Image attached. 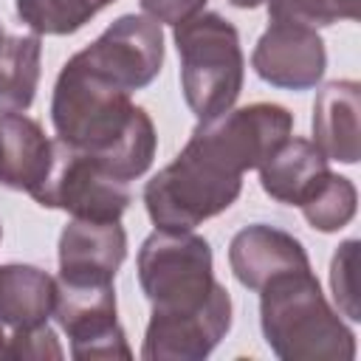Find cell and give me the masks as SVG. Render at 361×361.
Listing matches in <instances>:
<instances>
[{
	"label": "cell",
	"mask_w": 361,
	"mask_h": 361,
	"mask_svg": "<svg viewBox=\"0 0 361 361\" xmlns=\"http://www.w3.org/2000/svg\"><path fill=\"white\" fill-rule=\"evenodd\" d=\"M231 327V296L223 285L214 288L209 302L186 313L149 316L141 358L144 361H203Z\"/></svg>",
	"instance_id": "9"
},
{
	"label": "cell",
	"mask_w": 361,
	"mask_h": 361,
	"mask_svg": "<svg viewBox=\"0 0 361 361\" xmlns=\"http://www.w3.org/2000/svg\"><path fill=\"white\" fill-rule=\"evenodd\" d=\"M3 37H6V31H3V25H0V42H3Z\"/></svg>",
	"instance_id": "26"
},
{
	"label": "cell",
	"mask_w": 361,
	"mask_h": 361,
	"mask_svg": "<svg viewBox=\"0 0 361 361\" xmlns=\"http://www.w3.org/2000/svg\"><path fill=\"white\" fill-rule=\"evenodd\" d=\"M228 3L237 8H257V6H265L268 0H228Z\"/></svg>",
	"instance_id": "24"
},
{
	"label": "cell",
	"mask_w": 361,
	"mask_h": 361,
	"mask_svg": "<svg viewBox=\"0 0 361 361\" xmlns=\"http://www.w3.org/2000/svg\"><path fill=\"white\" fill-rule=\"evenodd\" d=\"M330 178L324 152L307 141L288 135L259 166V186L279 203L302 206L307 203Z\"/></svg>",
	"instance_id": "14"
},
{
	"label": "cell",
	"mask_w": 361,
	"mask_h": 361,
	"mask_svg": "<svg viewBox=\"0 0 361 361\" xmlns=\"http://www.w3.org/2000/svg\"><path fill=\"white\" fill-rule=\"evenodd\" d=\"M355 259H358V240H344L330 262V288H333V299L338 305V310L350 319L358 322L361 319V307H358V285H355Z\"/></svg>",
	"instance_id": "21"
},
{
	"label": "cell",
	"mask_w": 361,
	"mask_h": 361,
	"mask_svg": "<svg viewBox=\"0 0 361 361\" xmlns=\"http://www.w3.org/2000/svg\"><path fill=\"white\" fill-rule=\"evenodd\" d=\"M138 282L155 313H186L209 302L214 257L209 240L195 231L155 228L138 248Z\"/></svg>",
	"instance_id": "5"
},
{
	"label": "cell",
	"mask_w": 361,
	"mask_h": 361,
	"mask_svg": "<svg viewBox=\"0 0 361 361\" xmlns=\"http://www.w3.org/2000/svg\"><path fill=\"white\" fill-rule=\"evenodd\" d=\"M259 327L282 361H353L355 336L324 299L313 271H288L259 290Z\"/></svg>",
	"instance_id": "3"
},
{
	"label": "cell",
	"mask_w": 361,
	"mask_h": 361,
	"mask_svg": "<svg viewBox=\"0 0 361 361\" xmlns=\"http://www.w3.org/2000/svg\"><path fill=\"white\" fill-rule=\"evenodd\" d=\"M51 121L62 144L90 155L110 175L130 183L141 178L158 147L155 124L130 93L104 82L71 56L54 85Z\"/></svg>",
	"instance_id": "1"
},
{
	"label": "cell",
	"mask_w": 361,
	"mask_h": 361,
	"mask_svg": "<svg viewBox=\"0 0 361 361\" xmlns=\"http://www.w3.org/2000/svg\"><path fill=\"white\" fill-rule=\"evenodd\" d=\"M73 56L104 82L133 93L147 87L161 73L164 31L161 23L149 17L124 14L113 25H107L99 39H93Z\"/></svg>",
	"instance_id": "7"
},
{
	"label": "cell",
	"mask_w": 361,
	"mask_h": 361,
	"mask_svg": "<svg viewBox=\"0 0 361 361\" xmlns=\"http://www.w3.org/2000/svg\"><path fill=\"white\" fill-rule=\"evenodd\" d=\"M54 319L68 333L73 358H133L116 316L113 282L76 285L56 279Z\"/></svg>",
	"instance_id": "8"
},
{
	"label": "cell",
	"mask_w": 361,
	"mask_h": 361,
	"mask_svg": "<svg viewBox=\"0 0 361 361\" xmlns=\"http://www.w3.org/2000/svg\"><path fill=\"white\" fill-rule=\"evenodd\" d=\"M172 37L180 54V87L189 110L203 121L234 107L245 76L237 28L214 11H200L175 25Z\"/></svg>",
	"instance_id": "4"
},
{
	"label": "cell",
	"mask_w": 361,
	"mask_h": 361,
	"mask_svg": "<svg viewBox=\"0 0 361 361\" xmlns=\"http://www.w3.org/2000/svg\"><path fill=\"white\" fill-rule=\"evenodd\" d=\"M313 144L327 161L355 164L361 155V87L353 79L327 82L313 102Z\"/></svg>",
	"instance_id": "13"
},
{
	"label": "cell",
	"mask_w": 361,
	"mask_h": 361,
	"mask_svg": "<svg viewBox=\"0 0 361 361\" xmlns=\"http://www.w3.org/2000/svg\"><path fill=\"white\" fill-rule=\"evenodd\" d=\"M254 73L282 90H310L322 82L327 68L324 39L316 28L293 20H268L265 34L251 54Z\"/></svg>",
	"instance_id": "10"
},
{
	"label": "cell",
	"mask_w": 361,
	"mask_h": 361,
	"mask_svg": "<svg viewBox=\"0 0 361 361\" xmlns=\"http://www.w3.org/2000/svg\"><path fill=\"white\" fill-rule=\"evenodd\" d=\"M138 3L149 20L172 25V28L206 8V0H138Z\"/></svg>",
	"instance_id": "23"
},
{
	"label": "cell",
	"mask_w": 361,
	"mask_h": 361,
	"mask_svg": "<svg viewBox=\"0 0 361 361\" xmlns=\"http://www.w3.org/2000/svg\"><path fill=\"white\" fill-rule=\"evenodd\" d=\"M243 175L234 152L200 121L175 161L147 180V214L155 228L192 231L240 197Z\"/></svg>",
	"instance_id": "2"
},
{
	"label": "cell",
	"mask_w": 361,
	"mask_h": 361,
	"mask_svg": "<svg viewBox=\"0 0 361 361\" xmlns=\"http://www.w3.org/2000/svg\"><path fill=\"white\" fill-rule=\"evenodd\" d=\"M42 42L37 34H6L0 42V113L31 107L39 85Z\"/></svg>",
	"instance_id": "17"
},
{
	"label": "cell",
	"mask_w": 361,
	"mask_h": 361,
	"mask_svg": "<svg viewBox=\"0 0 361 361\" xmlns=\"http://www.w3.org/2000/svg\"><path fill=\"white\" fill-rule=\"evenodd\" d=\"M6 358H62L56 333L45 324L14 330L6 338Z\"/></svg>",
	"instance_id": "22"
},
{
	"label": "cell",
	"mask_w": 361,
	"mask_h": 361,
	"mask_svg": "<svg viewBox=\"0 0 361 361\" xmlns=\"http://www.w3.org/2000/svg\"><path fill=\"white\" fill-rule=\"evenodd\" d=\"M361 0H268V20H293L310 28L358 20Z\"/></svg>",
	"instance_id": "20"
},
{
	"label": "cell",
	"mask_w": 361,
	"mask_h": 361,
	"mask_svg": "<svg viewBox=\"0 0 361 361\" xmlns=\"http://www.w3.org/2000/svg\"><path fill=\"white\" fill-rule=\"evenodd\" d=\"M127 257V234L118 220H79L59 234V279L76 285L113 282Z\"/></svg>",
	"instance_id": "11"
},
{
	"label": "cell",
	"mask_w": 361,
	"mask_h": 361,
	"mask_svg": "<svg viewBox=\"0 0 361 361\" xmlns=\"http://www.w3.org/2000/svg\"><path fill=\"white\" fill-rule=\"evenodd\" d=\"M0 237H3V228H0Z\"/></svg>",
	"instance_id": "27"
},
{
	"label": "cell",
	"mask_w": 361,
	"mask_h": 361,
	"mask_svg": "<svg viewBox=\"0 0 361 361\" xmlns=\"http://www.w3.org/2000/svg\"><path fill=\"white\" fill-rule=\"evenodd\" d=\"M305 220L316 228V231H324V234H333L338 228H344L353 217H355V209H358V192H355V183L344 175H336L330 172V178L324 180V186L307 200L299 206Z\"/></svg>",
	"instance_id": "18"
},
{
	"label": "cell",
	"mask_w": 361,
	"mask_h": 361,
	"mask_svg": "<svg viewBox=\"0 0 361 361\" xmlns=\"http://www.w3.org/2000/svg\"><path fill=\"white\" fill-rule=\"evenodd\" d=\"M56 279L37 265H0V324L25 330L54 316Z\"/></svg>",
	"instance_id": "16"
},
{
	"label": "cell",
	"mask_w": 361,
	"mask_h": 361,
	"mask_svg": "<svg viewBox=\"0 0 361 361\" xmlns=\"http://www.w3.org/2000/svg\"><path fill=\"white\" fill-rule=\"evenodd\" d=\"M99 11L87 0H17V17L39 37L76 34Z\"/></svg>",
	"instance_id": "19"
},
{
	"label": "cell",
	"mask_w": 361,
	"mask_h": 361,
	"mask_svg": "<svg viewBox=\"0 0 361 361\" xmlns=\"http://www.w3.org/2000/svg\"><path fill=\"white\" fill-rule=\"evenodd\" d=\"M45 209H62L79 220H121L130 206V183L110 175L90 155L54 138V158L42 186L31 195Z\"/></svg>",
	"instance_id": "6"
},
{
	"label": "cell",
	"mask_w": 361,
	"mask_h": 361,
	"mask_svg": "<svg viewBox=\"0 0 361 361\" xmlns=\"http://www.w3.org/2000/svg\"><path fill=\"white\" fill-rule=\"evenodd\" d=\"M228 265L243 288L259 290L265 282H271L279 274L307 271L310 259L305 254V245L293 234L276 226L254 223V226L240 228L231 237Z\"/></svg>",
	"instance_id": "12"
},
{
	"label": "cell",
	"mask_w": 361,
	"mask_h": 361,
	"mask_svg": "<svg viewBox=\"0 0 361 361\" xmlns=\"http://www.w3.org/2000/svg\"><path fill=\"white\" fill-rule=\"evenodd\" d=\"M87 3H90V6L96 8V11H102L104 6H110V3H116V0H87Z\"/></svg>",
	"instance_id": "25"
},
{
	"label": "cell",
	"mask_w": 361,
	"mask_h": 361,
	"mask_svg": "<svg viewBox=\"0 0 361 361\" xmlns=\"http://www.w3.org/2000/svg\"><path fill=\"white\" fill-rule=\"evenodd\" d=\"M54 158V141L25 113L0 116V183L34 195Z\"/></svg>",
	"instance_id": "15"
}]
</instances>
